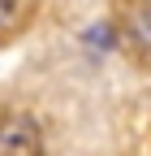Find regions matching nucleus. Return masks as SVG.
<instances>
[{
	"label": "nucleus",
	"mask_w": 151,
	"mask_h": 156,
	"mask_svg": "<svg viewBox=\"0 0 151 156\" xmlns=\"http://www.w3.org/2000/svg\"><path fill=\"white\" fill-rule=\"evenodd\" d=\"M129 35H134L143 48H151V5H147V9H138L134 17H129Z\"/></svg>",
	"instance_id": "obj_2"
},
{
	"label": "nucleus",
	"mask_w": 151,
	"mask_h": 156,
	"mask_svg": "<svg viewBox=\"0 0 151 156\" xmlns=\"http://www.w3.org/2000/svg\"><path fill=\"white\" fill-rule=\"evenodd\" d=\"M9 17H13V0H0V26L9 22Z\"/></svg>",
	"instance_id": "obj_3"
},
{
	"label": "nucleus",
	"mask_w": 151,
	"mask_h": 156,
	"mask_svg": "<svg viewBox=\"0 0 151 156\" xmlns=\"http://www.w3.org/2000/svg\"><path fill=\"white\" fill-rule=\"evenodd\" d=\"M39 126L30 117H5L0 122V156H39Z\"/></svg>",
	"instance_id": "obj_1"
}]
</instances>
